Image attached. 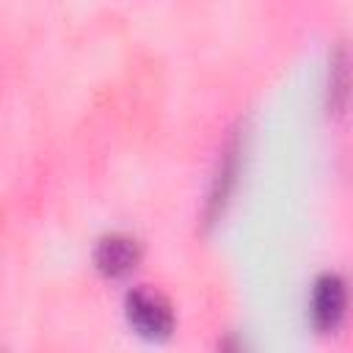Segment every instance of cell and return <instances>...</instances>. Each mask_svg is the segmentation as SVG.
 I'll use <instances>...</instances> for the list:
<instances>
[{"label":"cell","mask_w":353,"mask_h":353,"mask_svg":"<svg viewBox=\"0 0 353 353\" xmlns=\"http://www.w3.org/2000/svg\"><path fill=\"white\" fill-rule=\"evenodd\" d=\"M127 317L138 334L149 339L168 336L174 328V312L168 301L152 290H132L127 295Z\"/></svg>","instance_id":"cell-1"},{"label":"cell","mask_w":353,"mask_h":353,"mask_svg":"<svg viewBox=\"0 0 353 353\" xmlns=\"http://www.w3.org/2000/svg\"><path fill=\"white\" fill-rule=\"evenodd\" d=\"M345 312V284L336 273H323L312 290V320L317 328L328 331L342 320Z\"/></svg>","instance_id":"cell-2"},{"label":"cell","mask_w":353,"mask_h":353,"mask_svg":"<svg viewBox=\"0 0 353 353\" xmlns=\"http://www.w3.org/2000/svg\"><path fill=\"white\" fill-rule=\"evenodd\" d=\"M138 256H141V248L130 234H108V237H102L99 245H97V254H94L97 268L102 273H108V276H124L127 270L135 268Z\"/></svg>","instance_id":"cell-3"}]
</instances>
